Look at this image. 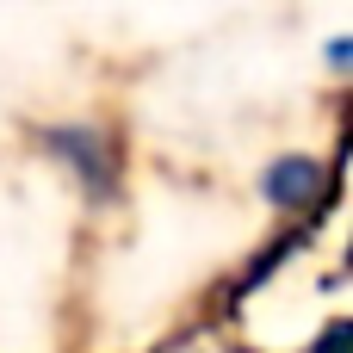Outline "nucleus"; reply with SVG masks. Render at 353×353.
<instances>
[{
    "instance_id": "1",
    "label": "nucleus",
    "mask_w": 353,
    "mask_h": 353,
    "mask_svg": "<svg viewBox=\"0 0 353 353\" xmlns=\"http://www.w3.org/2000/svg\"><path fill=\"white\" fill-rule=\"evenodd\" d=\"M261 192L279 211H316L329 199V168L323 161H304V155H285V161H273L261 174Z\"/></svg>"
},
{
    "instance_id": "2",
    "label": "nucleus",
    "mask_w": 353,
    "mask_h": 353,
    "mask_svg": "<svg viewBox=\"0 0 353 353\" xmlns=\"http://www.w3.org/2000/svg\"><path fill=\"white\" fill-rule=\"evenodd\" d=\"M43 143L81 174L87 192H112V143L105 130H87V124H62V130H43Z\"/></svg>"
},
{
    "instance_id": "3",
    "label": "nucleus",
    "mask_w": 353,
    "mask_h": 353,
    "mask_svg": "<svg viewBox=\"0 0 353 353\" xmlns=\"http://www.w3.org/2000/svg\"><path fill=\"white\" fill-rule=\"evenodd\" d=\"M347 62H353V43H347V37H335V43H329V68L347 74Z\"/></svg>"
}]
</instances>
